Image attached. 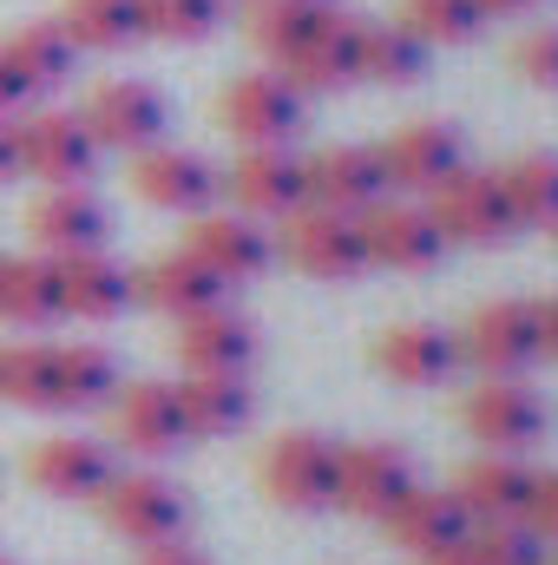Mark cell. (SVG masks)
<instances>
[{
    "label": "cell",
    "instance_id": "obj_1",
    "mask_svg": "<svg viewBox=\"0 0 558 565\" xmlns=\"http://www.w3.org/2000/svg\"><path fill=\"white\" fill-rule=\"evenodd\" d=\"M460 427L486 447V454H526L546 440L552 408L546 395L526 382V375H480L466 395H460Z\"/></svg>",
    "mask_w": 558,
    "mask_h": 565
},
{
    "label": "cell",
    "instance_id": "obj_2",
    "mask_svg": "<svg viewBox=\"0 0 558 565\" xmlns=\"http://www.w3.org/2000/svg\"><path fill=\"white\" fill-rule=\"evenodd\" d=\"M99 507V520L126 540V546H171V540H184V526H191V500H184V487H171L164 473H151V467H132V473H112L106 480V493L93 500Z\"/></svg>",
    "mask_w": 558,
    "mask_h": 565
},
{
    "label": "cell",
    "instance_id": "obj_3",
    "mask_svg": "<svg viewBox=\"0 0 558 565\" xmlns=\"http://www.w3.org/2000/svg\"><path fill=\"white\" fill-rule=\"evenodd\" d=\"M335 467H342V447L329 434L289 427L264 447L257 480H264V493L282 513H322V507H335Z\"/></svg>",
    "mask_w": 558,
    "mask_h": 565
},
{
    "label": "cell",
    "instance_id": "obj_4",
    "mask_svg": "<svg viewBox=\"0 0 558 565\" xmlns=\"http://www.w3.org/2000/svg\"><path fill=\"white\" fill-rule=\"evenodd\" d=\"M79 119H86V132L99 139V151L139 158L151 145H164V132H171V99H164L151 79H99V86L86 93Z\"/></svg>",
    "mask_w": 558,
    "mask_h": 565
},
{
    "label": "cell",
    "instance_id": "obj_5",
    "mask_svg": "<svg viewBox=\"0 0 558 565\" xmlns=\"http://www.w3.org/2000/svg\"><path fill=\"white\" fill-rule=\"evenodd\" d=\"M282 257L315 282H348L368 270V244H362V217L329 211V204H302L296 217H282Z\"/></svg>",
    "mask_w": 558,
    "mask_h": 565
},
{
    "label": "cell",
    "instance_id": "obj_6",
    "mask_svg": "<svg viewBox=\"0 0 558 565\" xmlns=\"http://www.w3.org/2000/svg\"><path fill=\"white\" fill-rule=\"evenodd\" d=\"M427 211H433V224H440L447 244H480V250H486V244H506V237L519 231L500 171H473V164H460V171L427 198Z\"/></svg>",
    "mask_w": 558,
    "mask_h": 565
},
{
    "label": "cell",
    "instance_id": "obj_7",
    "mask_svg": "<svg viewBox=\"0 0 558 565\" xmlns=\"http://www.w3.org/2000/svg\"><path fill=\"white\" fill-rule=\"evenodd\" d=\"M20 171L40 178V191H60V184H86L99 171V139L86 132L79 113L66 106H40L20 119Z\"/></svg>",
    "mask_w": 558,
    "mask_h": 565
},
{
    "label": "cell",
    "instance_id": "obj_8",
    "mask_svg": "<svg viewBox=\"0 0 558 565\" xmlns=\"http://www.w3.org/2000/svg\"><path fill=\"white\" fill-rule=\"evenodd\" d=\"M224 191L244 217L257 224H282L309 204V164L289 151V145H244L237 164L224 171Z\"/></svg>",
    "mask_w": 558,
    "mask_h": 565
},
{
    "label": "cell",
    "instance_id": "obj_9",
    "mask_svg": "<svg viewBox=\"0 0 558 565\" xmlns=\"http://www.w3.org/2000/svg\"><path fill=\"white\" fill-rule=\"evenodd\" d=\"M217 126L237 145H289L302 132V93L282 73H237L217 93Z\"/></svg>",
    "mask_w": 558,
    "mask_h": 565
},
{
    "label": "cell",
    "instance_id": "obj_10",
    "mask_svg": "<svg viewBox=\"0 0 558 565\" xmlns=\"http://www.w3.org/2000/svg\"><path fill=\"white\" fill-rule=\"evenodd\" d=\"M132 191H139L151 211H171V217H197V211H211L217 204V191H224V171L204 158V151H191V145H151L132 158Z\"/></svg>",
    "mask_w": 558,
    "mask_h": 565
},
{
    "label": "cell",
    "instance_id": "obj_11",
    "mask_svg": "<svg viewBox=\"0 0 558 565\" xmlns=\"http://www.w3.org/2000/svg\"><path fill=\"white\" fill-rule=\"evenodd\" d=\"M112 447H126L132 460H171L191 434L178 408V382H119V395L106 402Z\"/></svg>",
    "mask_w": 558,
    "mask_h": 565
},
{
    "label": "cell",
    "instance_id": "obj_12",
    "mask_svg": "<svg viewBox=\"0 0 558 565\" xmlns=\"http://www.w3.org/2000/svg\"><path fill=\"white\" fill-rule=\"evenodd\" d=\"M415 467L401 447L388 440H362V447H342V467H335V507L355 513V520H388L408 493H415Z\"/></svg>",
    "mask_w": 558,
    "mask_h": 565
},
{
    "label": "cell",
    "instance_id": "obj_13",
    "mask_svg": "<svg viewBox=\"0 0 558 565\" xmlns=\"http://www.w3.org/2000/svg\"><path fill=\"white\" fill-rule=\"evenodd\" d=\"M184 250H191L211 277L224 282V289L264 277V270H270V257H277L270 231H264L257 217H244V211H197V217H191V231H184Z\"/></svg>",
    "mask_w": 558,
    "mask_h": 565
},
{
    "label": "cell",
    "instance_id": "obj_14",
    "mask_svg": "<svg viewBox=\"0 0 558 565\" xmlns=\"http://www.w3.org/2000/svg\"><path fill=\"white\" fill-rule=\"evenodd\" d=\"M112 237V211L93 198V184H60L40 191L26 211V244L40 257H79V250H106Z\"/></svg>",
    "mask_w": 558,
    "mask_h": 565
},
{
    "label": "cell",
    "instance_id": "obj_15",
    "mask_svg": "<svg viewBox=\"0 0 558 565\" xmlns=\"http://www.w3.org/2000/svg\"><path fill=\"white\" fill-rule=\"evenodd\" d=\"M362 244H368V264L401 270V277H420L447 257V237H440L433 211L427 204H388V198L362 211Z\"/></svg>",
    "mask_w": 558,
    "mask_h": 565
},
{
    "label": "cell",
    "instance_id": "obj_16",
    "mask_svg": "<svg viewBox=\"0 0 558 565\" xmlns=\"http://www.w3.org/2000/svg\"><path fill=\"white\" fill-rule=\"evenodd\" d=\"M112 473H119L112 467V440H93V434H46L26 454V480L46 500H99Z\"/></svg>",
    "mask_w": 558,
    "mask_h": 565
},
{
    "label": "cell",
    "instance_id": "obj_17",
    "mask_svg": "<svg viewBox=\"0 0 558 565\" xmlns=\"http://www.w3.org/2000/svg\"><path fill=\"white\" fill-rule=\"evenodd\" d=\"M460 362H473L480 375H526L539 362L533 302H486V309H473V322L460 335Z\"/></svg>",
    "mask_w": 558,
    "mask_h": 565
},
{
    "label": "cell",
    "instance_id": "obj_18",
    "mask_svg": "<svg viewBox=\"0 0 558 565\" xmlns=\"http://www.w3.org/2000/svg\"><path fill=\"white\" fill-rule=\"evenodd\" d=\"M460 164H466V145H460V132H453L447 119H415V126H401L395 139L382 145L388 191H420V198H433Z\"/></svg>",
    "mask_w": 558,
    "mask_h": 565
},
{
    "label": "cell",
    "instance_id": "obj_19",
    "mask_svg": "<svg viewBox=\"0 0 558 565\" xmlns=\"http://www.w3.org/2000/svg\"><path fill=\"white\" fill-rule=\"evenodd\" d=\"M375 369L395 388H440L460 369V335L440 322H388L375 335Z\"/></svg>",
    "mask_w": 558,
    "mask_h": 565
},
{
    "label": "cell",
    "instance_id": "obj_20",
    "mask_svg": "<svg viewBox=\"0 0 558 565\" xmlns=\"http://www.w3.org/2000/svg\"><path fill=\"white\" fill-rule=\"evenodd\" d=\"M60 302H66V322H119L139 302V270H126L112 250L60 257Z\"/></svg>",
    "mask_w": 558,
    "mask_h": 565
},
{
    "label": "cell",
    "instance_id": "obj_21",
    "mask_svg": "<svg viewBox=\"0 0 558 565\" xmlns=\"http://www.w3.org/2000/svg\"><path fill=\"white\" fill-rule=\"evenodd\" d=\"M309 164V204H329V211H348L362 217L368 204L388 198V171H382V145H329Z\"/></svg>",
    "mask_w": 558,
    "mask_h": 565
},
{
    "label": "cell",
    "instance_id": "obj_22",
    "mask_svg": "<svg viewBox=\"0 0 558 565\" xmlns=\"http://www.w3.org/2000/svg\"><path fill=\"white\" fill-rule=\"evenodd\" d=\"M184 375H250L257 362V329L237 316V309H204V316H184L178 335H171Z\"/></svg>",
    "mask_w": 558,
    "mask_h": 565
},
{
    "label": "cell",
    "instance_id": "obj_23",
    "mask_svg": "<svg viewBox=\"0 0 558 565\" xmlns=\"http://www.w3.org/2000/svg\"><path fill=\"white\" fill-rule=\"evenodd\" d=\"M453 493L466 507L473 526H500V520H526V493H533V467L519 454H473L453 473Z\"/></svg>",
    "mask_w": 558,
    "mask_h": 565
},
{
    "label": "cell",
    "instance_id": "obj_24",
    "mask_svg": "<svg viewBox=\"0 0 558 565\" xmlns=\"http://www.w3.org/2000/svg\"><path fill=\"white\" fill-rule=\"evenodd\" d=\"M382 526H388V540H395L401 553H415V559L453 553V546H466V533H473V520H466V507H460L453 487H415Z\"/></svg>",
    "mask_w": 558,
    "mask_h": 565
},
{
    "label": "cell",
    "instance_id": "obj_25",
    "mask_svg": "<svg viewBox=\"0 0 558 565\" xmlns=\"http://www.w3.org/2000/svg\"><path fill=\"white\" fill-rule=\"evenodd\" d=\"M0 322L20 329V335H46L66 322V302H60V257H7L0 270Z\"/></svg>",
    "mask_w": 558,
    "mask_h": 565
},
{
    "label": "cell",
    "instance_id": "obj_26",
    "mask_svg": "<svg viewBox=\"0 0 558 565\" xmlns=\"http://www.w3.org/2000/svg\"><path fill=\"white\" fill-rule=\"evenodd\" d=\"M342 13L322 7V0H250V46L270 60V66H296L322 33H335Z\"/></svg>",
    "mask_w": 558,
    "mask_h": 565
},
{
    "label": "cell",
    "instance_id": "obj_27",
    "mask_svg": "<svg viewBox=\"0 0 558 565\" xmlns=\"http://www.w3.org/2000/svg\"><path fill=\"white\" fill-rule=\"evenodd\" d=\"M230 289L211 277L184 244L178 250H164V257H151L139 270V302L144 309H158V316H171V322H184V316H204V309H217Z\"/></svg>",
    "mask_w": 558,
    "mask_h": 565
},
{
    "label": "cell",
    "instance_id": "obj_28",
    "mask_svg": "<svg viewBox=\"0 0 558 565\" xmlns=\"http://www.w3.org/2000/svg\"><path fill=\"white\" fill-rule=\"evenodd\" d=\"M119 355L106 342H53V415H93L119 395Z\"/></svg>",
    "mask_w": 558,
    "mask_h": 565
},
{
    "label": "cell",
    "instance_id": "obj_29",
    "mask_svg": "<svg viewBox=\"0 0 558 565\" xmlns=\"http://www.w3.org/2000/svg\"><path fill=\"white\" fill-rule=\"evenodd\" d=\"M178 408H184V434L191 440H224L244 434L257 415V395L244 375H184L178 382Z\"/></svg>",
    "mask_w": 558,
    "mask_h": 565
},
{
    "label": "cell",
    "instance_id": "obj_30",
    "mask_svg": "<svg viewBox=\"0 0 558 565\" xmlns=\"http://www.w3.org/2000/svg\"><path fill=\"white\" fill-rule=\"evenodd\" d=\"M0 53L13 60V73L26 79L33 99H40V93H60V86L73 79V66H79V46L66 40L60 20H26V26L0 33Z\"/></svg>",
    "mask_w": 558,
    "mask_h": 565
},
{
    "label": "cell",
    "instance_id": "obj_31",
    "mask_svg": "<svg viewBox=\"0 0 558 565\" xmlns=\"http://www.w3.org/2000/svg\"><path fill=\"white\" fill-rule=\"evenodd\" d=\"M79 53H126L144 40V7L139 0H66L53 13Z\"/></svg>",
    "mask_w": 558,
    "mask_h": 565
},
{
    "label": "cell",
    "instance_id": "obj_32",
    "mask_svg": "<svg viewBox=\"0 0 558 565\" xmlns=\"http://www.w3.org/2000/svg\"><path fill=\"white\" fill-rule=\"evenodd\" d=\"M427 73V46L401 20H375V26H355V79H375V86H415Z\"/></svg>",
    "mask_w": 558,
    "mask_h": 565
},
{
    "label": "cell",
    "instance_id": "obj_33",
    "mask_svg": "<svg viewBox=\"0 0 558 565\" xmlns=\"http://www.w3.org/2000/svg\"><path fill=\"white\" fill-rule=\"evenodd\" d=\"M0 402L26 415H53V342L40 335L0 342Z\"/></svg>",
    "mask_w": 558,
    "mask_h": 565
},
{
    "label": "cell",
    "instance_id": "obj_34",
    "mask_svg": "<svg viewBox=\"0 0 558 565\" xmlns=\"http://www.w3.org/2000/svg\"><path fill=\"white\" fill-rule=\"evenodd\" d=\"M282 79L309 99V93H342L355 86V20H342L335 33H322L296 66H282Z\"/></svg>",
    "mask_w": 558,
    "mask_h": 565
},
{
    "label": "cell",
    "instance_id": "obj_35",
    "mask_svg": "<svg viewBox=\"0 0 558 565\" xmlns=\"http://www.w3.org/2000/svg\"><path fill=\"white\" fill-rule=\"evenodd\" d=\"M506 198H513V217L519 224H552L558 231V151H526L500 171Z\"/></svg>",
    "mask_w": 558,
    "mask_h": 565
},
{
    "label": "cell",
    "instance_id": "obj_36",
    "mask_svg": "<svg viewBox=\"0 0 558 565\" xmlns=\"http://www.w3.org/2000/svg\"><path fill=\"white\" fill-rule=\"evenodd\" d=\"M395 20L415 33L427 53H433V46H466V40L486 26V13H480L473 0H395Z\"/></svg>",
    "mask_w": 558,
    "mask_h": 565
},
{
    "label": "cell",
    "instance_id": "obj_37",
    "mask_svg": "<svg viewBox=\"0 0 558 565\" xmlns=\"http://www.w3.org/2000/svg\"><path fill=\"white\" fill-rule=\"evenodd\" d=\"M144 7V40H171V46H197L224 26V0H139Z\"/></svg>",
    "mask_w": 558,
    "mask_h": 565
},
{
    "label": "cell",
    "instance_id": "obj_38",
    "mask_svg": "<svg viewBox=\"0 0 558 565\" xmlns=\"http://www.w3.org/2000/svg\"><path fill=\"white\" fill-rule=\"evenodd\" d=\"M466 546H473V559L480 565H546V540L526 526V520H500V526H473L466 533Z\"/></svg>",
    "mask_w": 558,
    "mask_h": 565
},
{
    "label": "cell",
    "instance_id": "obj_39",
    "mask_svg": "<svg viewBox=\"0 0 558 565\" xmlns=\"http://www.w3.org/2000/svg\"><path fill=\"white\" fill-rule=\"evenodd\" d=\"M506 66L539 86V93H558V26H526L513 46H506Z\"/></svg>",
    "mask_w": 558,
    "mask_h": 565
},
{
    "label": "cell",
    "instance_id": "obj_40",
    "mask_svg": "<svg viewBox=\"0 0 558 565\" xmlns=\"http://www.w3.org/2000/svg\"><path fill=\"white\" fill-rule=\"evenodd\" d=\"M526 526L558 546V473H533V493H526Z\"/></svg>",
    "mask_w": 558,
    "mask_h": 565
},
{
    "label": "cell",
    "instance_id": "obj_41",
    "mask_svg": "<svg viewBox=\"0 0 558 565\" xmlns=\"http://www.w3.org/2000/svg\"><path fill=\"white\" fill-rule=\"evenodd\" d=\"M26 106H33V93H26V79L13 73V60L0 53V119H20Z\"/></svg>",
    "mask_w": 558,
    "mask_h": 565
},
{
    "label": "cell",
    "instance_id": "obj_42",
    "mask_svg": "<svg viewBox=\"0 0 558 565\" xmlns=\"http://www.w3.org/2000/svg\"><path fill=\"white\" fill-rule=\"evenodd\" d=\"M20 178V119H0V184Z\"/></svg>",
    "mask_w": 558,
    "mask_h": 565
},
{
    "label": "cell",
    "instance_id": "obj_43",
    "mask_svg": "<svg viewBox=\"0 0 558 565\" xmlns=\"http://www.w3.org/2000/svg\"><path fill=\"white\" fill-rule=\"evenodd\" d=\"M533 322H539V355H552L558 362V296L533 302Z\"/></svg>",
    "mask_w": 558,
    "mask_h": 565
},
{
    "label": "cell",
    "instance_id": "obj_44",
    "mask_svg": "<svg viewBox=\"0 0 558 565\" xmlns=\"http://www.w3.org/2000/svg\"><path fill=\"white\" fill-rule=\"evenodd\" d=\"M139 565H211V559H204V553H191L184 540H171V546H144Z\"/></svg>",
    "mask_w": 558,
    "mask_h": 565
},
{
    "label": "cell",
    "instance_id": "obj_45",
    "mask_svg": "<svg viewBox=\"0 0 558 565\" xmlns=\"http://www.w3.org/2000/svg\"><path fill=\"white\" fill-rule=\"evenodd\" d=\"M473 7H480L486 20H506V13H533L539 0H473Z\"/></svg>",
    "mask_w": 558,
    "mask_h": 565
},
{
    "label": "cell",
    "instance_id": "obj_46",
    "mask_svg": "<svg viewBox=\"0 0 558 565\" xmlns=\"http://www.w3.org/2000/svg\"><path fill=\"white\" fill-rule=\"evenodd\" d=\"M420 565H480V559H473V546H453V553H433V559H420Z\"/></svg>",
    "mask_w": 558,
    "mask_h": 565
},
{
    "label": "cell",
    "instance_id": "obj_47",
    "mask_svg": "<svg viewBox=\"0 0 558 565\" xmlns=\"http://www.w3.org/2000/svg\"><path fill=\"white\" fill-rule=\"evenodd\" d=\"M322 7H335V0H322Z\"/></svg>",
    "mask_w": 558,
    "mask_h": 565
},
{
    "label": "cell",
    "instance_id": "obj_48",
    "mask_svg": "<svg viewBox=\"0 0 558 565\" xmlns=\"http://www.w3.org/2000/svg\"><path fill=\"white\" fill-rule=\"evenodd\" d=\"M0 270H7V257H0Z\"/></svg>",
    "mask_w": 558,
    "mask_h": 565
},
{
    "label": "cell",
    "instance_id": "obj_49",
    "mask_svg": "<svg viewBox=\"0 0 558 565\" xmlns=\"http://www.w3.org/2000/svg\"><path fill=\"white\" fill-rule=\"evenodd\" d=\"M0 565H13V559H0Z\"/></svg>",
    "mask_w": 558,
    "mask_h": 565
},
{
    "label": "cell",
    "instance_id": "obj_50",
    "mask_svg": "<svg viewBox=\"0 0 558 565\" xmlns=\"http://www.w3.org/2000/svg\"><path fill=\"white\" fill-rule=\"evenodd\" d=\"M546 565H558V559H546Z\"/></svg>",
    "mask_w": 558,
    "mask_h": 565
}]
</instances>
